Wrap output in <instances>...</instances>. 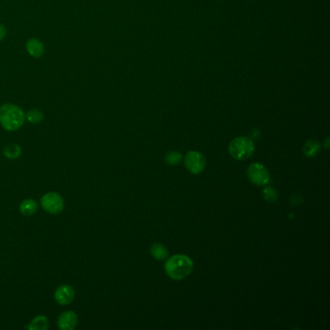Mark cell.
<instances>
[{
	"label": "cell",
	"instance_id": "6da1fadb",
	"mask_svg": "<svg viewBox=\"0 0 330 330\" xmlns=\"http://www.w3.org/2000/svg\"><path fill=\"white\" fill-rule=\"evenodd\" d=\"M26 121V113L14 104H4L0 107V124L9 132H14L23 127Z\"/></svg>",
	"mask_w": 330,
	"mask_h": 330
},
{
	"label": "cell",
	"instance_id": "7a4b0ae2",
	"mask_svg": "<svg viewBox=\"0 0 330 330\" xmlns=\"http://www.w3.org/2000/svg\"><path fill=\"white\" fill-rule=\"evenodd\" d=\"M194 268L192 260L185 255H175L165 264L166 275L173 280H182L191 274Z\"/></svg>",
	"mask_w": 330,
	"mask_h": 330
},
{
	"label": "cell",
	"instance_id": "3957f363",
	"mask_svg": "<svg viewBox=\"0 0 330 330\" xmlns=\"http://www.w3.org/2000/svg\"><path fill=\"white\" fill-rule=\"evenodd\" d=\"M230 154L236 160L242 161L251 157L255 151V144L251 138L239 137L231 141L229 146Z\"/></svg>",
	"mask_w": 330,
	"mask_h": 330
},
{
	"label": "cell",
	"instance_id": "277c9868",
	"mask_svg": "<svg viewBox=\"0 0 330 330\" xmlns=\"http://www.w3.org/2000/svg\"><path fill=\"white\" fill-rule=\"evenodd\" d=\"M40 205L47 213L51 215H58L63 211L65 201L59 193L48 192L41 197Z\"/></svg>",
	"mask_w": 330,
	"mask_h": 330
},
{
	"label": "cell",
	"instance_id": "5b68a950",
	"mask_svg": "<svg viewBox=\"0 0 330 330\" xmlns=\"http://www.w3.org/2000/svg\"><path fill=\"white\" fill-rule=\"evenodd\" d=\"M248 177L250 181L258 186L266 185L270 180L268 169L260 163H254L248 168Z\"/></svg>",
	"mask_w": 330,
	"mask_h": 330
},
{
	"label": "cell",
	"instance_id": "8992f818",
	"mask_svg": "<svg viewBox=\"0 0 330 330\" xmlns=\"http://www.w3.org/2000/svg\"><path fill=\"white\" fill-rule=\"evenodd\" d=\"M185 165L190 172L198 174L201 172L205 166V158L200 152L190 151L185 156Z\"/></svg>",
	"mask_w": 330,
	"mask_h": 330
},
{
	"label": "cell",
	"instance_id": "52a82bcc",
	"mask_svg": "<svg viewBox=\"0 0 330 330\" xmlns=\"http://www.w3.org/2000/svg\"><path fill=\"white\" fill-rule=\"evenodd\" d=\"M76 297L75 289L68 285V284H62L55 290V300L59 305H69L74 301Z\"/></svg>",
	"mask_w": 330,
	"mask_h": 330
},
{
	"label": "cell",
	"instance_id": "ba28073f",
	"mask_svg": "<svg viewBox=\"0 0 330 330\" xmlns=\"http://www.w3.org/2000/svg\"><path fill=\"white\" fill-rule=\"evenodd\" d=\"M79 322L78 315L71 310L62 312L57 319V327L61 330H73Z\"/></svg>",
	"mask_w": 330,
	"mask_h": 330
},
{
	"label": "cell",
	"instance_id": "9c48e42d",
	"mask_svg": "<svg viewBox=\"0 0 330 330\" xmlns=\"http://www.w3.org/2000/svg\"><path fill=\"white\" fill-rule=\"evenodd\" d=\"M26 49H27L29 55H31L32 57H36V58H39V57L43 56L44 53H45L44 44L36 38H31V39L28 40V42L26 43Z\"/></svg>",
	"mask_w": 330,
	"mask_h": 330
},
{
	"label": "cell",
	"instance_id": "30bf717a",
	"mask_svg": "<svg viewBox=\"0 0 330 330\" xmlns=\"http://www.w3.org/2000/svg\"><path fill=\"white\" fill-rule=\"evenodd\" d=\"M38 208H39V204L33 198H26V199H24L21 202L20 206H19L20 212L24 216H28V217L34 215L37 212Z\"/></svg>",
	"mask_w": 330,
	"mask_h": 330
},
{
	"label": "cell",
	"instance_id": "8fae6325",
	"mask_svg": "<svg viewBox=\"0 0 330 330\" xmlns=\"http://www.w3.org/2000/svg\"><path fill=\"white\" fill-rule=\"evenodd\" d=\"M30 330H46L50 328V320L45 315L36 316L26 327Z\"/></svg>",
	"mask_w": 330,
	"mask_h": 330
},
{
	"label": "cell",
	"instance_id": "7c38bea8",
	"mask_svg": "<svg viewBox=\"0 0 330 330\" xmlns=\"http://www.w3.org/2000/svg\"><path fill=\"white\" fill-rule=\"evenodd\" d=\"M23 149L18 143H10L3 149V155L9 160H16L22 155Z\"/></svg>",
	"mask_w": 330,
	"mask_h": 330
},
{
	"label": "cell",
	"instance_id": "4fadbf2b",
	"mask_svg": "<svg viewBox=\"0 0 330 330\" xmlns=\"http://www.w3.org/2000/svg\"><path fill=\"white\" fill-rule=\"evenodd\" d=\"M321 148V143L316 139H310L308 140L304 147H303V153L306 157H313L315 156Z\"/></svg>",
	"mask_w": 330,
	"mask_h": 330
},
{
	"label": "cell",
	"instance_id": "5bb4252c",
	"mask_svg": "<svg viewBox=\"0 0 330 330\" xmlns=\"http://www.w3.org/2000/svg\"><path fill=\"white\" fill-rule=\"evenodd\" d=\"M150 253L151 255L158 261H164L168 256L167 249L160 244V243H154L150 246Z\"/></svg>",
	"mask_w": 330,
	"mask_h": 330
},
{
	"label": "cell",
	"instance_id": "9a60e30c",
	"mask_svg": "<svg viewBox=\"0 0 330 330\" xmlns=\"http://www.w3.org/2000/svg\"><path fill=\"white\" fill-rule=\"evenodd\" d=\"M44 119V113L42 110L38 109L28 110L26 113V120H28L31 124H38L42 122Z\"/></svg>",
	"mask_w": 330,
	"mask_h": 330
},
{
	"label": "cell",
	"instance_id": "2e32d148",
	"mask_svg": "<svg viewBox=\"0 0 330 330\" xmlns=\"http://www.w3.org/2000/svg\"><path fill=\"white\" fill-rule=\"evenodd\" d=\"M165 163L169 165L179 164L182 160V155L177 151H170L166 153L165 157Z\"/></svg>",
	"mask_w": 330,
	"mask_h": 330
},
{
	"label": "cell",
	"instance_id": "e0dca14e",
	"mask_svg": "<svg viewBox=\"0 0 330 330\" xmlns=\"http://www.w3.org/2000/svg\"><path fill=\"white\" fill-rule=\"evenodd\" d=\"M263 196L264 199L267 201H275L278 198V194L276 192L275 189L272 187H266L263 192Z\"/></svg>",
	"mask_w": 330,
	"mask_h": 330
},
{
	"label": "cell",
	"instance_id": "ac0fdd59",
	"mask_svg": "<svg viewBox=\"0 0 330 330\" xmlns=\"http://www.w3.org/2000/svg\"><path fill=\"white\" fill-rule=\"evenodd\" d=\"M6 36V28L3 25H0V42L4 39Z\"/></svg>",
	"mask_w": 330,
	"mask_h": 330
}]
</instances>
